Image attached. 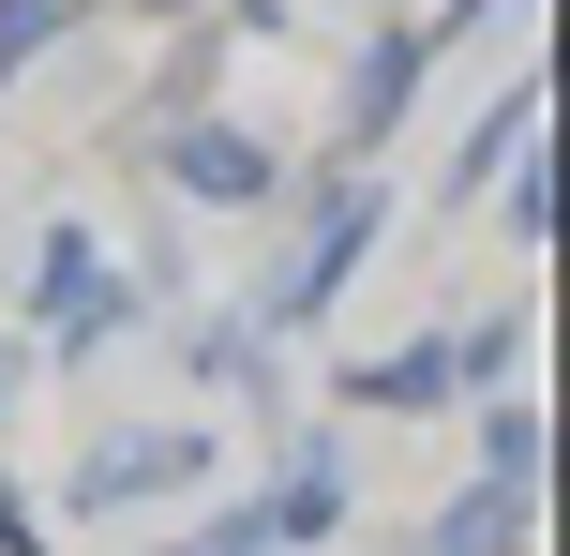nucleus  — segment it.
<instances>
[{
	"label": "nucleus",
	"mask_w": 570,
	"mask_h": 556,
	"mask_svg": "<svg viewBox=\"0 0 570 556\" xmlns=\"http://www.w3.org/2000/svg\"><path fill=\"white\" fill-rule=\"evenodd\" d=\"M180 181L240 211V196H271V150H256V136H180Z\"/></svg>",
	"instance_id": "obj_1"
}]
</instances>
